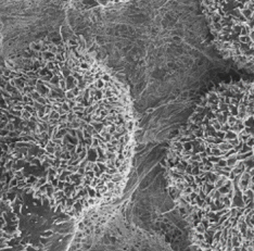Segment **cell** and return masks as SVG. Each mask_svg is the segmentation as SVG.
Returning a JSON list of instances; mask_svg holds the SVG:
<instances>
[{
  "mask_svg": "<svg viewBox=\"0 0 254 251\" xmlns=\"http://www.w3.org/2000/svg\"><path fill=\"white\" fill-rule=\"evenodd\" d=\"M202 132L173 157L175 205L197 251H254V124Z\"/></svg>",
  "mask_w": 254,
  "mask_h": 251,
  "instance_id": "6da1fadb",
  "label": "cell"
}]
</instances>
